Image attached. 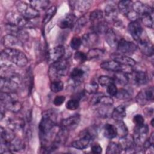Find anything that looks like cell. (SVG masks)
<instances>
[{
    "label": "cell",
    "instance_id": "cell-27",
    "mask_svg": "<svg viewBox=\"0 0 154 154\" xmlns=\"http://www.w3.org/2000/svg\"><path fill=\"white\" fill-rule=\"evenodd\" d=\"M133 2L131 1H120L117 5L119 10L125 16H127L133 10Z\"/></svg>",
    "mask_w": 154,
    "mask_h": 154
},
{
    "label": "cell",
    "instance_id": "cell-12",
    "mask_svg": "<svg viewBox=\"0 0 154 154\" xmlns=\"http://www.w3.org/2000/svg\"><path fill=\"white\" fill-rule=\"evenodd\" d=\"M80 120V115L79 114H75L62 120L60 127L69 132L70 131L75 129L78 126Z\"/></svg>",
    "mask_w": 154,
    "mask_h": 154
},
{
    "label": "cell",
    "instance_id": "cell-21",
    "mask_svg": "<svg viewBox=\"0 0 154 154\" xmlns=\"http://www.w3.org/2000/svg\"><path fill=\"white\" fill-rule=\"evenodd\" d=\"M111 57L112 60L123 65H128L133 67L136 64V61L134 59L128 55H123L120 53L112 54L111 55Z\"/></svg>",
    "mask_w": 154,
    "mask_h": 154
},
{
    "label": "cell",
    "instance_id": "cell-22",
    "mask_svg": "<svg viewBox=\"0 0 154 154\" xmlns=\"http://www.w3.org/2000/svg\"><path fill=\"white\" fill-rule=\"evenodd\" d=\"M133 10L139 16L144 14H153V8L150 5L140 1L133 2Z\"/></svg>",
    "mask_w": 154,
    "mask_h": 154
},
{
    "label": "cell",
    "instance_id": "cell-7",
    "mask_svg": "<svg viewBox=\"0 0 154 154\" xmlns=\"http://www.w3.org/2000/svg\"><path fill=\"white\" fill-rule=\"evenodd\" d=\"M149 128L147 125L144 123L140 126H135L132 135V138L135 144L138 146L143 145L147 138Z\"/></svg>",
    "mask_w": 154,
    "mask_h": 154
},
{
    "label": "cell",
    "instance_id": "cell-10",
    "mask_svg": "<svg viewBox=\"0 0 154 154\" xmlns=\"http://www.w3.org/2000/svg\"><path fill=\"white\" fill-rule=\"evenodd\" d=\"M137 48V46L135 43L124 38L119 40L117 46V50L119 53L126 55L133 54Z\"/></svg>",
    "mask_w": 154,
    "mask_h": 154
},
{
    "label": "cell",
    "instance_id": "cell-35",
    "mask_svg": "<svg viewBox=\"0 0 154 154\" xmlns=\"http://www.w3.org/2000/svg\"><path fill=\"white\" fill-rule=\"evenodd\" d=\"M123 150L120 143L116 142H110L106 148V153L107 154H119Z\"/></svg>",
    "mask_w": 154,
    "mask_h": 154
},
{
    "label": "cell",
    "instance_id": "cell-25",
    "mask_svg": "<svg viewBox=\"0 0 154 154\" xmlns=\"http://www.w3.org/2000/svg\"><path fill=\"white\" fill-rule=\"evenodd\" d=\"M93 141L87 137L79 136V138L71 143L72 147L78 150H83L87 148Z\"/></svg>",
    "mask_w": 154,
    "mask_h": 154
},
{
    "label": "cell",
    "instance_id": "cell-2",
    "mask_svg": "<svg viewBox=\"0 0 154 154\" xmlns=\"http://www.w3.org/2000/svg\"><path fill=\"white\" fill-rule=\"evenodd\" d=\"M1 61H6L18 67L27 65L28 60L25 54L20 50L13 48H5L1 53Z\"/></svg>",
    "mask_w": 154,
    "mask_h": 154
},
{
    "label": "cell",
    "instance_id": "cell-8",
    "mask_svg": "<svg viewBox=\"0 0 154 154\" xmlns=\"http://www.w3.org/2000/svg\"><path fill=\"white\" fill-rule=\"evenodd\" d=\"M88 72L85 67H75L70 75V82L72 85L78 86L84 80L86 74Z\"/></svg>",
    "mask_w": 154,
    "mask_h": 154
},
{
    "label": "cell",
    "instance_id": "cell-34",
    "mask_svg": "<svg viewBox=\"0 0 154 154\" xmlns=\"http://www.w3.org/2000/svg\"><path fill=\"white\" fill-rule=\"evenodd\" d=\"M105 53V51L101 49L91 48L86 54L88 60L97 59L102 57Z\"/></svg>",
    "mask_w": 154,
    "mask_h": 154
},
{
    "label": "cell",
    "instance_id": "cell-19",
    "mask_svg": "<svg viewBox=\"0 0 154 154\" xmlns=\"http://www.w3.org/2000/svg\"><path fill=\"white\" fill-rule=\"evenodd\" d=\"M82 44L87 48H92L96 46L99 42V36L98 34L91 32L86 33L81 38Z\"/></svg>",
    "mask_w": 154,
    "mask_h": 154
},
{
    "label": "cell",
    "instance_id": "cell-11",
    "mask_svg": "<svg viewBox=\"0 0 154 154\" xmlns=\"http://www.w3.org/2000/svg\"><path fill=\"white\" fill-rule=\"evenodd\" d=\"M128 75L129 81H131L134 84L138 86L146 85L148 83L150 78L149 75L144 71H133Z\"/></svg>",
    "mask_w": 154,
    "mask_h": 154
},
{
    "label": "cell",
    "instance_id": "cell-6",
    "mask_svg": "<svg viewBox=\"0 0 154 154\" xmlns=\"http://www.w3.org/2000/svg\"><path fill=\"white\" fill-rule=\"evenodd\" d=\"M16 8L19 13L25 18L31 20L39 17V11L35 10L30 4L19 1L16 4Z\"/></svg>",
    "mask_w": 154,
    "mask_h": 154
},
{
    "label": "cell",
    "instance_id": "cell-48",
    "mask_svg": "<svg viewBox=\"0 0 154 154\" xmlns=\"http://www.w3.org/2000/svg\"><path fill=\"white\" fill-rule=\"evenodd\" d=\"M70 47L73 50H78L82 45L81 38L79 37H73L70 41Z\"/></svg>",
    "mask_w": 154,
    "mask_h": 154
},
{
    "label": "cell",
    "instance_id": "cell-1",
    "mask_svg": "<svg viewBox=\"0 0 154 154\" xmlns=\"http://www.w3.org/2000/svg\"><path fill=\"white\" fill-rule=\"evenodd\" d=\"M57 114L53 110H48L43 112L38 129L42 148H45L49 146L54 140L55 131L57 126Z\"/></svg>",
    "mask_w": 154,
    "mask_h": 154
},
{
    "label": "cell",
    "instance_id": "cell-29",
    "mask_svg": "<svg viewBox=\"0 0 154 154\" xmlns=\"http://www.w3.org/2000/svg\"><path fill=\"white\" fill-rule=\"evenodd\" d=\"M1 140L10 143L15 138V132L12 129L8 128L5 129L2 126H1Z\"/></svg>",
    "mask_w": 154,
    "mask_h": 154
},
{
    "label": "cell",
    "instance_id": "cell-9",
    "mask_svg": "<svg viewBox=\"0 0 154 154\" xmlns=\"http://www.w3.org/2000/svg\"><path fill=\"white\" fill-rule=\"evenodd\" d=\"M135 99L136 102L141 105H144L152 102L154 99L153 87H149L141 90L136 96Z\"/></svg>",
    "mask_w": 154,
    "mask_h": 154
},
{
    "label": "cell",
    "instance_id": "cell-38",
    "mask_svg": "<svg viewBox=\"0 0 154 154\" xmlns=\"http://www.w3.org/2000/svg\"><path fill=\"white\" fill-rule=\"evenodd\" d=\"M103 16V12L99 9H97L94 10V11L90 13L89 15V20L93 24L99 21H101Z\"/></svg>",
    "mask_w": 154,
    "mask_h": 154
},
{
    "label": "cell",
    "instance_id": "cell-26",
    "mask_svg": "<svg viewBox=\"0 0 154 154\" xmlns=\"http://www.w3.org/2000/svg\"><path fill=\"white\" fill-rule=\"evenodd\" d=\"M105 41L109 47L112 48H117L119 40L112 29L109 28L105 33Z\"/></svg>",
    "mask_w": 154,
    "mask_h": 154
},
{
    "label": "cell",
    "instance_id": "cell-47",
    "mask_svg": "<svg viewBox=\"0 0 154 154\" xmlns=\"http://www.w3.org/2000/svg\"><path fill=\"white\" fill-rule=\"evenodd\" d=\"M115 97L120 100H127L131 97V94L126 90L121 88L117 91V94Z\"/></svg>",
    "mask_w": 154,
    "mask_h": 154
},
{
    "label": "cell",
    "instance_id": "cell-42",
    "mask_svg": "<svg viewBox=\"0 0 154 154\" xmlns=\"http://www.w3.org/2000/svg\"><path fill=\"white\" fill-rule=\"evenodd\" d=\"M51 90L53 93H58L63 90L64 88V84L60 80L53 81L50 85Z\"/></svg>",
    "mask_w": 154,
    "mask_h": 154
},
{
    "label": "cell",
    "instance_id": "cell-51",
    "mask_svg": "<svg viewBox=\"0 0 154 154\" xmlns=\"http://www.w3.org/2000/svg\"><path fill=\"white\" fill-rule=\"evenodd\" d=\"M106 90L107 93L109 94L110 96H116L118 91L115 83H112L108 85Z\"/></svg>",
    "mask_w": 154,
    "mask_h": 154
},
{
    "label": "cell",
    "instance_id": "cell-45",
    "mask_svg": "<svg viewBox=\"0 0 154 154\" xmlns=\"http://www.w3.org/2000/svg\"><path fill=\"white\" fill-rule=\"evenodd\" d=\"M79 106V100L75 97H72V99H69L66 104V107L69 110H75L78 108Z\"/></svg>",
    "mask_w": 154,
    "mask_h": 154
},
{
    "label": "cell",
    "instance_id": "cell-40",
    "mask_svg": "<svg viewBox=\"0 0 154 154\" xmlns=\"http://www.w3.org/2000/svg\"><path fill=\"white\" fill-rule=\"evenodd\" d=\"M57 12V8L55 6L52 5L48 8V9L46 10L45 16L43 19V23L45 25L48 23L51 19L52 18L55 16V13Z\"/></svg>",
    "mask_w": 154,
    "mask_h": 154
},
{
    "label": "cell",
    "instance_id": "cell-43",
    "mask_svg": "<svg viewBox=\"0 0 154 154\" xmlns=\"http://www.w3.org/2000/svg\"><path fill=\"white\" fill-rule=\"evenodd\" d=\"M98 82L102 87H107L112 83H115L113 78L106 75L100 76L98 78Z\"/></svg>",
    "mask_w": 154,
    "mask_h": 154
},
{
    "label": "cell",
    "instance_id": "cell-16",
    "mask_svg": "<svg viewBox=\"0 0 154 154\" xmlns=\"http://www.w3.org/2000/svg\"><path fill=\"white\" fill-rule=\"evenodd\" d=\"M2 42L5 48L16 49L17 47H22L23 45V43L16 36L8 34L2 37Z\"/></svg>",
    "mask_w": 154,
    "mask_h": 154
},
{
    "label": "cell",
    "instance_id": "cell-41",
    "mask_svg": "<svg viewBox=\"0 0 154 154\" xmlns=\"http://www.w3.org/2000/svg\"><path fill=\"white\" fill-rule=\"evenodd\" d=\"M98 88H99L98 84L96 82L91 81V82L85 84V87H84V91L85 93H87L88 94H94L97 93Z\"/></svg>",
    "mask_w": 154,
    "mask_h": 154
},
{
    "label": "cell",
    "instance_id": "cell-46",
    "mask_svg": "<svg viewBox=\"0 0 154 154\" xmlns=\"http://www.w3.org/2000/svg\"><path fill=\"white\" fill-rule=\"evenodd\" d=\"M26 84L28 89V93H31L33 86V75L31 69H28L26 75Z\"/></svg>",
    "mask_w": 154,
    "mask_h": 154
},
{
    "label": "cell",
    "instance_id": "cell-54",
    "mask_svg": "<svg viewBox=\"0 0 154 154\" xmlns=\"http://www.w3.org/2000/svg\"><path fill=\"white\" fill-rule=\"evenodd\" d=\"M153 119H152V122H151L152 126H153Z\"/></svg>",
    "mask_w": 154,
    "mask_h": 154
},
{
    "label": "cell",
    "instance_id": "cell-39",
    "mask_svg": "<svg viewBox=\"0 0 154 154\" xmlns=\"http://www.w3.org/2000/svg\"><path fill=\"white\" fill-rule=\"evenodd\" d=\"M10 149L13 152L20 151L23 150L25 148V144L23 141L20 139L16 137L10 143Z\"/></svg>",
    "mask_w": 154,
    "mask_h": 154
},
{
    "label": "cell",
    "instance_id": "cell-53",
    "mask_svg": "<svg viewBox=\"0 0 154 154\" xmlns=\"http://www.w3.org/2000/svg\"><path fill=\"white\" fill-rule=\"evenodd\" d=\"M91 151L93 153H101L102 152V148L99 144H94L92 145Z\"/></svg>",
    "mask_w": 154,
    "mask_h": 154
},
{
    "label": "cell",
    "instance_id": "cell-4",
    "mask_svg": "<svg viewBox=\"0 0 154 154\" xmlns=\"http://www.w3.org/2000/svg\"><path fill=\"white\" fill-rule=\"evenodd\" d=\"M70 69L68 60L61 59L51 64L49 69V75L53 81L59 80L61 77L66 76Z\"/></svg>",
    "mask_w": 154,
    "mask_h": 154
},
{
    "label": "cell",
    "instance_id": "cell-15",
    "mask_svg": "<svg viewBox=\"0 0 154 154\" xmlns=\"http://www.w3.org/2000/svg\"><path fill=\"white\" fill-rule=\"evenodd\" d=\"M137 48H138L141 52L146 56L151 57L153 54V46L152 42L147 37H143L137 42Z\"/></svg>",
    "mask_w": 154,
    "mask_h": 154
},
{
    "label": "cell",
    "instance_id": "cell-23",
    "mask_svg": "<svg viewBox=\"0 0 154 154\" xmlns=\"http://www.w3.org/2000/svg\"><path fill=\"white\" fill-rule=\"evenodd\" d=\"M94 96L91 99V103L93 105H112L113 104V99L111 96H105L100 94H94Z\"/></svg>",
    "mask_w": 154,
    "mask_h": 154
},
{
    "label": "cell",
    "instance_id": "cell-17",
    "mask_svg": "<svg viewBox=\"0 0 154 154\" xmlns=\"http://www.w3.org/2000/svg\"><path fill=\"white\" fill-rule=\"evenodd\" d=\"M117 9L116 5L113 4H108L105 7L103 15L106 22H115L117 18Z\"/></svg>",
    "mask_w": 154,
    "mask_h": 154
},
{
    "label": "cell",
    "instance_id": "cell-49",
    "mask_svg": "<svg viewBox=\"0 0 154 154\" xmlns=\"http://www.w3.org/2000/svg\"><path fill=\"white\" fill-rule=\"evenodd\" d=\"M74 59L80 63H82L88 60L87 54L81 51H77L75 52L74 55Z\"/></svg>",
    "mask_w": 154,
    "mask_h": 154
},
{
    "label": "cell",
    "instance_id": "cell-32",
    "mask_svg": "<svg viewBox=\"0 0 154 154\" xmlns=\"http://www.w3.org/2000/svg\"><path fill=\"white\" fill-rule=\"evenodd\" d=\"M103 134L105 137L108 139H113L117 137V131L115 125L106 123L103 129Z\"/></svg>",
    "mask_w": 154,
    "mask_h": 154
},
{
    "label": "cell",
    "instance_id": "cell-14",
    "mask_svg": "<svg viewBox=\"0 0 154 154\" xmlns=\"http://www.w3.org/2000/svg\"><path fill=\"white\" fill-rule=\"evenodd\" d=\"M128 30L132 37L136 42L144 37V31L138 21L131 22L128 26Z\"/></svg>",
    "mask_w": 154,
    "mask_h": 154
},
{
    "label": "cell",
    "instance_id": "cell-31",
    "mask_svg": "<svg viewBox=\"0 0 154 154\" xmlns=\"http://www.w3.org/2000/svg\"><path fill=\"white\" fill-rule=\"evenodd\" d=\"M115 126L117 131V136H118L120 139L128 135V128L123 120L116 122Z\"/></svg>",
    "mask_w": 154,
    "mask_h": 154
},
{
    "label": "cell",
    "instance_id": "cell-37",
    "mask_svg": "<svg viewBox=\"0 0 154 154\" xmlns=\"http://www.w3.org/2000/svg\"><path fill=\"white\" fill-rule=\"evenodd\" d=\"M153 14H144L140 16L139 19L141 20L142 23L150 28H153Z\"/></svg>",
    "mask_w": 154,
    "mask_h": 154
},
{
    "label": "cell",
    "instance_id": "cell-36",
    "mask_svg": "<svg viewBox=\"0 0 154 154\" xmlns=\"http://www.w3.org/2000/svg\"><path fill=\"white\" fill-rule=\"evenodd\" d=\"M29 3L38 11L46 9L49 4V1L47 0H33L29 1Z\"/></svg>",
    "mask_w": 154,
    "mask_h": 154
},
{
    "label": "cell",
    "instance_id": "cell-52",
    "mask_svg": "<svg viewBox=\"0 0 154 154\" xmlns=\"http://www.w3.org/2000/svg\"><path fill=\"white\" fill-rule=\"evenodd\" d=\"M66 97L64 96L60 95V96H57L54 99V104L56 106H60L65 101Z\"/></svg>",
    "mask_w": 154,
    "mask_h": 154
},
{
    "label": "cell",
    "instance_id": "cell-24",
    "mask_svg": "<svg viewBox=\"0 0 154 154\" xmlns=\"http://www.w3.org/2000/svg\"><path fill=\"white\" fill-rule=\"evenodd\" d=\"M8 128L16 132L23 131L25 127V122L23 119L17 118L8 120Z\"/></svg>",
    "mask_w": 154,
    "mask_h": 154
},
{
    "label": "cell",
    "instance_id": "cell-44",
    "mask_svg": "<svg viewBox=\"0 0 154 154\" xmlns=\"http://www.w3.org/2000/svg\"><path fill=\"white\" fill-rule=\"evenodd\" d=\"M87 23V19L85 16H82L76 20L73 28L75 31H80Z\"/></svg>",
    "mask_w": 154,
    "mask_h": 154
},
{
    "label": "cell",
    "instance_id": "cell-13",
    "mask_svg": "<svg viewBox=\"0 0 154 154\" xmlns=\"http://www.w3.org/2000/svg\"><path fill=\"white\" fill-rule=\"evenodd\" d=\"M66 52L65 48L63 45H58L49 50L47 52V58L51 64L62 59Z\"/></svg>",
    "mask_w": 154,
    "mask_h": 154
},
{
    "label": "cell",
    "instance_id": "cell-20",
    "mask_svg": "<svg viewBox=\"0 0 154 154\" xmlns=\"http://www.w3.org/2000/svg\"><path fill=\"white\" fill-rule=\"evenodd\" d=\"M93 2L90 0H80L70 1V6L72 9H75L79 12L87 11L92 5Z\"/></svg>",
    "mask_w": 154,
    "mask_h": 154
},
{
    "label": "cell",
    "instance_id": "cell-33",
    "mask_svg": "<svg viewBox=\"0 0 154 154\" xmlns=\"http://www.w3.org/2000/svg\"><path fill=\"white\" fill-rule=\"evenodd\" d=\"M114 82H117L119 84L125 85L129 82V78L128 74L122 72H116L113 78Z\"/></svg>",
    "mask_w": 154,
    "mask_h": 154
},
{
    "label": "cell",
    "instance_id": "cell-30",
    "mask_svg": "<svg viewBox=\"0 0 154 154\" xmlns=\"http://www.w3.org/2000/svg\"><path fill=\"white\" fill-rule=\"evenodd\" d=\"M112 118L116 121L123 120L126 117V108L123 105H119L111 112Z\"/></svg>",
    "mask_w": 154,
    "mask_h": 154
},
{
    "label": "cell",
    "instance_id": "cell-28",
    "mask_svg": "<svg viewBox=\"0 0 154 154\" xmlns=\"http://www.w3.org/2000/svg\"><path fill=\"white\" fill-rule=\"evenodd\" d=\"M104 21H99L98 22L93 23L91 26V32H93L97 34H105L109 29L108 26Z\"/></svg>",
    "mask_w": 154,
    "mask_h": 154
},
{
    "label": "cell",
    "instance_id": "cell-5",
    "mask_svg": "<svg viewBox=\"0 0 154 154\" xmlns=\"http://www.w3.org/2000/svg\"><path fill=\"white\" fill-rule=\"evenodd\" d=\"M5 19L7 23L14 25L21 29L31 28L34 26L31 20L27 19L20 14L14 12L7 13L5 15Z\"/></svg>",
    "mask_w": 154,
    "mask_h": 154
},
{
    "label": "cell",
    "instance_id": "cell-50",
    "mask_svg": "<svg viewBox=\"0 0 154 154\" xmlns=\"http://www.w3.org/2000/svg\"><path fill=\"white\" fill-rule=\"evenodd\" d=\"M133 122L135 124V126H140L144 124V119L142 115L141 114H135L133 117Z\"/></svg>",
    "mask_w": 154,
    "mask_h": 154
},
{
    "label": "cell",
    "instance_id": "cell-18",
    "mask_svg": "<svg viewBox=\"0 0 154 154\" xmlns=\"http://www.w3.org/2000/svg\"><path fill=\"white\" fill-rule=\"evenodd\" d=\"M76 17L74 14L69 13L64 15L58 22V25L61 29H67L73 28L75 22L76 21Z\"/></svg>",
    "mask_w": 154,
    "mask_h": 154
},
{
    "label": "cell",
    "instance_id": "cell-3",
    "mask_svg": "<svg viewBox=\"0 0 154 154\" xmlns=\"http://www.w3.org/2000/svg\"><path fill=\"white\" fill-rule=\"evenodd\" d=\"M1 104H2L5 109L12 112L16 113L20 111L22 105L18 100L16 93H6L1 91Z\"/></svg>",
    "mask_w": 154,
    "mask_h": 154
}]
</instances>
